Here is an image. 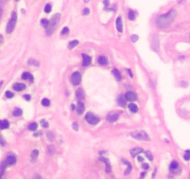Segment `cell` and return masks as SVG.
<instances>
[{
	"label": "cell",
	"mask_w": 190,
	"mask_h": 179,
	"mask_svg": "<svg viewBox=\"0 0 190 179\" xmlns=\"http://www.w3.org/2000/svg\"><path fill=\"white\" fill-rule=\"evenodd\" d=\"M175 17H176V11H175V9H172L168 13L159 17L157 19L156 22L161 28H165V27L169 26L173 22Z\"/></svg>",
	"instance_id": "6da1fadb"
},
{
	"label": "cell",
	"mask_w": 190,
	"mask_h": 179,
	"mask_svg": "<svg viewBox=\"0 0 190 179\" xmlns=\"http://www.w3.org/2000/svg\"><path fill=\"white\" fill-rule=\"evenodd\" d=\"M59 19H60V14H59V13L55 14L54 16L51 18V20L49 21V23H48V26L46 28L47 35H50V34H52L53 32L55 31V29L57 28L58 24H59Z\"/></svg>",
	"instance_id": "7a4b0ae2"
},
{
	"label": "cell",
	"mask_w": 190,
	"mask_h": 179,
	"mask_svg": "<svg viewBox=\"0 0 190 179\" xmlns=\"http://www.w3.org/2000/svg\"><path fill=\"white\" fill-rule=\"evenodd\" d=\"M131 136L134 138L137 139V140H145V141L149 140L148 136L146 133H145L144 131H137V132H133V133L131 134Z\"/></svg>",
	"instance_id": "3957f363"
},
{
	"label": "cell",
	"mask_w": 190,
	"mask_h": 179,
	"mask_svg": "<svg viewBox=\"0 0 190 179\" xmlns=\"http://www.w3.org/2000/svg\"><path fill=\"white\" fill-rule=\"evenodd\" d=\"M16 21H17V14H16V12H12V17H11L9 24L7 26V33H10L14 30V27L16 25Z\"/></svg>",
	"instance_id": "277c9868"
},
{
	"label": "cell",
	"mask_w": 190,
	"mask_h": 179,
	"mask_svg": "<svg viewBox=\"0 0 190 179\" xmlns=\"http://www.w3.org/2000/svg\"><path fill=\"white\" fill-rule=\"evenodd\" d=\"M85 119H86V121L88 122L90 124H98V122H99V118L96 115H94L92 112H88L86 115H85Z\"/></svg>",
	"instance_id": "5b68a950"
},
{
	"label": "cell",
	"mask_w": 190,
	"mask_h": 179,
	"mask_svg": "<svg viewBox=\"0 0 190 179\" xmlns=\"http://www.w3.org/2000/svg\"><path fill=\"white\" fill-rule=\"evenodd\" d=\"M81 78H82V75H81L80 72L75 71V72L72 73V77H71V82H72L73 85H78L81 83Z\"/></svg>",
	"instance_id": "8992f818"
},
{
	"label": "cell",
	"mask_w": 190,
	"mask_h": 179,
	"mask_svg": "<svg viewBox=\"0 0 190 179\" xmlns=\"http://www.w3.org/2000/svg\"><path fill=\"white\" fill-rule=\"evenodd\" d=\"M124 97H125L126 100H128V101H135V100H136V98H137L136 94H135V92H132V91L127 92L126 94H125V96H124Z\"/></svg>",
	"instance_id": "52a82bcc"
},
{
	"label": "cell",
	"mask_w": 190,
	"mask_h": 179,
	"mask_svg": "<svg viewBox=\"0 0 190 179\" xmlns=\"http://www.w3.org/2000/svg\"><path fill=\"white\" fill-rule=\"evenodd\" d=\"M117 119H118V114L115 112H110L107 115V121L110 123H114L117 121Z\"/></svg>",
	"instance_id": "ba28073f"
},
{
	"label": "cell",
	"mask_w": 190,
	"mask_h": 179,
	"mask_svg": "<svg viewBox=\"0 0 190 179\" xmlns=\"http://www.w3.org/2000/svg\"><path fill=\"white\" fill-rule=\"evenodd\" d=\"M116 29H117L119 33L123 32V21H122L121 17H118L117 20H116Z\"/></svg>",
	"instance_id": "9c48e42d"
},
{
	"label": "cell",
	"mask_w": 190,
	"mask_h": 179,
	"mask_svg": "<svg viewBox=\"0 0 190 179\" xmlns=\"http://www.w3.org/2000/svg\"><path fill=\"white\" fill-rule=\"evenodd\" d=\"M82 56H83V65L84 66H88V65H90V63H91V58L86 54H83Z\"/></svg>",
	"instance_id": "30bf717a"
},
{
	"label": "cell",
	"mask_w": 190,
	"mask_h": 179,
	"mask_svg": "<svg viewBox=\"0 0 190 179\" xmlns=\"http://www.w3.org/2000/svg\"><path fill=\"white\" fill-rule=\"evenodd\" d=\"M141 152H143V150L142 149H140V148H135V149H132L131 151H130V153L133 157H136L137 155L141 153Z\"/></svg>",
	"instance_id": "8fae6325"
},
{
	"label": "cell",
	"mask_w": 190,
	"mask_h": 179,
	"mask_svg": "<svg viewBox=\"0 0 190 179\" xmlns=\"http://www.w3.org/2000/svg\"><path fill=\"white\" fill-rule=\"evenodd\" d=\"M6 162L8 163V165H13L14 163H16V157L13 156V155H9V156H8Z\"/></svg>",
	"instance_id": "7c38bea8"
},
{
	"label": "cell",
	"mask_w": 190,
	"mask_h": 179,
	"mask_svg": "<svg viewBox=\"0 0 190 179\" xmlns=\"http://www.w3.org/2000/svg\"><path fill=\"white\" fill-rule=\"evenodd\" d=\"M21 78L23 80H29L31 82L34 81V77H33V75L31 74L30 72H23L22 75H21Z\"/></svg>",
	"instance_id": "4fadbf2b"
},
{
	"label": "cell",
	"mask_w": 190,
	"mask_h": 179,
	"mask_svg": "<svg viewBox=\"0 0 190 179\" xmlns=\"http://www.w3.org/2000/svg\"><path fill=\"white\" fill-rule=\"evenodd\" d=\"M13 89L16 90V91L24 90V89H25V84H23V83H15V84L13 85Z\"/></svg>",
	"instance_id": "5bb4252c"
},
{
	"label": "cell",
	"mask_w": 190,
	"mask_h": 179,
	"mask_svg": "<svg viewBox=\"0 0 190 179\" xmlns=\"http://www.w3.org/2000/svg\"><path fill=\"white\" fill-rule=\"evenodd\" d=\"M7 162L3 163L1 165H0V179H3L4 178V173H5V169L7 167Z\"/></svg>",
	"instance_id": "9a60e30c"
},
{
	"label": "cell",
	"mask_w": 190,
	"mask_h": 179,
	"mask_svg": "<svg viewBox=\"0 0 190 179\" xmlns=\"http://www.w3.org/2000/svg\"><path fill=\"white\" fill-rule=\"evenodd\" d=\"M102 162H104L106 163V173H110L111 171V168H110V162H109V160L106 158H100Z\"/></svg>",
	"instance_id": "2e32d148"
},
{
	"label": "cell",
	"mask_w": 190,
	"mask_h": 179,
	"mask_svg": "<svg viewBox=\"0 0 190 179\" xmlns=\"http://www.w3.org/2000/svg\"><path fill=\"white\" fill-rule=\"evenodd\" d=\"M76 110H77V112L79 114H82V113L85 111V105L83 102H79L77 107H76Z\"/></svg>",
	"instance_id": "e0dca14e"
},
{
	"label": "cell",
	"mask_w": 190,
	"mask_h": 179,
	"mask_svg": "<svg viewBox=\"0 0 190 179\" xmlns=\"http://www.w3.org/2000/svg\"><path fill=\"white\" fill-rule=\"evenodd\" d=\"M9 123L7 120H3V121H0V129H7L9 128Z\"/></svg>",
	"instance_id": "ac0fdd59"
},
{
	"label": "cell",
	"mask_w": 190,
	"mask_h": 179,
	"mask_svg": "<svg viewBox=\"0 0 190 179\" xmlns=\"http://www.w3.org/2000/svg\"><path fill=\"white\" fill-rule=\"evenodd\" d=\"M97 61L100 65H107L108 64V58L104 57V56H100L97 59Z\"/></svg>",
	"instance_id": "d6986e66"
},
{
	"label": "cell",
	"mask_w": 190,
	"mask_h": 179,
	"mask_svg": "<svg viewBox=\"0 0 190 179\" xmlns=\"http://www.w3.org/2000/svg\"><path fill=\"white\" fill-rule=\"evenodd\" d=\"M123 162L124 163H126V164H127V167H128L126 171L124 172V175H129V174H130V172L132 171V165H131V163H129L128 161H126V160H123Z\"/></svg>",
	"instance_id": "ffe728a7"
},
{
	"label": "cell",
	"mask_w": 190,
	"mask_h": 179,
	"mask_svg": "<svg viewBox=\"0 0 190 179\" xmlns=\"http://www.w3.org/2000/svg\"><path fill=\"white\" fill-rule=\"evenodd\" d=\"M112 73H113V75L115 76V78L118 80V81H120V80L122 79V75H121L120 71H119L117 69H113V70H112Z\"/></svg>",
	"instance_id": "44dd1931"
},
{
	"label": "cell",
	"mask_w": 190,
	"mask_h": 179,
	"mask_svg": "<svg viewBox=\"0 0 190 179\" xmlns=\"http://www.w3.org/2000/svg\"><path fill=\"white\" fill-rule=\"evenodd\" d=\"M84 96H85V95H84L83 90H82V89H78L77 92H76V97H77L78 99H83Z\"/></svg>",
	"instance_id": "7402d4cb"
},
{
	"label": "cell",
	"mask_w": 190,
	"mask_h": 179,
	"mask_svg": "<svg viewBox=\"0 0 190 179\" xmlns=\"http://www.w3.org/2000/svg\"><path fill=\"white\" fill-rule=\"evenodd\" d=\"M12 114H13V116L14 117H19L22 114V110H21V109H15V110H13Z\"/></svg>",
	"instance_id": "603a6c76"
},
{
	"label": "cell",
	"mask_w": 190,
	"mask_h": 179,
	"mask_svg": "<svg viewBox=\"0 0 190 179\" xmlns=\"http://www.w3.org/2000/svg\"><path fill=\"white\" fill-rule=\"evenodd\" d=\"M129 110H131L132 112H137L138 111V107L136 106L135 104H130L129 105Z\"/></svg>",
	"instance_id": "cb8c5ba5"
},
{
	"label": "cell",
	"mask_w": 190,
	"mask_h": 179,
	"mask_svg": "<svg viewBox=\"0 0 190 179\" xmlns=\"http://www.w3.org/2000/svg\"><path fill=\"white\" fill-rule=\"evenodd\" d=\"M78 44H79V42L77 41V40H73V41L70 42V44H69V48H70V49H72V48L75 47Z\"/></svg>",
	"instance_id": "d4e9b609"
},
{
	"label": "cell",
	"mask_w": 190,
	"mask_h": 179,
	"mask_svg": "<svg viewBox=\"0 0 190 179\" xmlns=\"http://www.w3.org/2000/svg\"><path fill=\"white\" fill-rule=\"evenodd\" d=\"M178 168V163L177 162H175V161H173L170 164V169L171 170H175V169H177Z\"/></svg>",
	"instance_id": "484cf974"
},
{
	"label": "cell",
	"mask_w": 190,
	"mask_h": 179,
	"mask_svg": "<svg viewBox=\"0 0 190 179\" xmlns=\"http://www.w3.org/2000/svg\"><path fill=\"white\" fill-rule=\"evenodd\" d=\"M128 18H129V20H131V21H134L135 18V13L133 11V10H130L129 13H128Z\"/></svg>",
	"instance_id": "4316f807"
},
{
	"label": "cell",
	"mask_w": 190,
	"mask_h": 179,
	"mask_svg": "<svg viewBox=\"0 0 190 179\" xmlns=\"http://www.w3.org/2000/svg\"><path fill=\"white\" fill-rule=\"evenodd\" d=\"M184 159H185L186 161H189L190 160V150H186V152H185V154H184Z\"/></svg>",
	"instance_id": "83f0119b"
},
{
	"label": "cell",
	"mask_w": 190,
	"mask_h": 179,
	"mask_svg": "<svg viewBox=\"0 0 190 179\" xmlns=\"http://www.w3.org/2000/svg\"><path fill=\"white\" fill-rule=\"evenodd\" d=\"M123 97H124L123 96H120L118 98V103L121 106H124V104H125V99H123Z\"/></svg>",
	"instance_id": "f1b7e54d"
},
{
	"label": "cell",
	"mask_w": 190,
	"mask_h": 179,
	"mask_svg": "<svg viewBox=\"0 0 190 179\" xmlns=\"http://www.w3.org/2000/svg\"><path fill=\"white\" fill-rule=\"evenodd\" d=\"M38 150H33V152H32V155H31V157H32V159H33V161H34L35 159L37 158V156H38Z\"/></svg>",
	"instance_id": "f546056e"
},
{
	"label": "cell",
	"mask_w": 190,
	"mask_h": 179,
	"mask_svg": "<svg viewBox=\"0 0 190 179\" xmlns=\"http://www.w3.org/2000/svg\"><path fill=\"white\" fill-rule=\"evenodd\" d=\"M42 105L44 107H48L49 105H50V101L49 99H47V98H44L42 100Z\"/></svg>",
	"instance_id": "4dcf8cb0"
},
{
	"label": "cell",
	"mask_w": 190,
	"mask_h": 179,
	"mask_svg": "<svg viewBox=\"0 0 190 179\" xmlns=\"http://www.w3.org/2000/svg\"><path fill=\"white\" fill-rule=\"evenodd\" d=\"M29 130H31V131H35V130L37 129V124H35V123H33V124H31L29 125Z\"/></svg>",
	"instance_id": "1f68e13d"
},
{
	"label": "cell",
	"mask_w": 190,
	"mask_h": 179,
	"mask_svg": "<svg viewBox=\"0 0 190 179\" xmlns=\"http://www.w3.org/2000/svg\"><path fill=\"white\" fill-rule=\"evenodd\" d=\"M51 9H52V7H51L50 4H47L46 5V7H45V12L46 13H49L51 11Z\"/></svg>",
	"instance_id": "d6a6232c"
},
{
	"label": "cell",
	"mask_w": 190,
	"mask_h": 179,
	"mask_svg": "<svg viewBox=\"0 0 190 179\" xmlns=\"http://www.w3.org/2000/svg\"><path fill=\"white\" fill-rule=\"evenodd\" d=\"M48 23H49V21H47V20H46V19H43L42 21H41V24H42L45 28H47V26H48Z\"/></svg>",
	"instance_id": "836d02e7"
},
{
	"label": "cell",
	"mask_w": 190,
	"mask_h": 179,
	"mask_svg": "<svg viewBox=\"0 0 190 179\" xmlns=\"http://www.w3.org/2000/svg\"><path fill=\"white\" fill-rule=\"evenodd\" d=\"M6 96H7L8 98H11V97H13V96H14V94H13L12 92H10V91H7V92H6Z\"/></svg>",
	"instance_id": "e575fe53"
},
{
	"label": "cell",
	"mask_w": 190,
	"mask_h": 179,
	"mask_svg": "<svg viewBox=\"0 0 190 179\" xmlns=\"http://www.w3.org/2000/svg\"><path fill=\"white\" fill-rule=\"evenodd\" d=\"M54 152H55V148L53 146L48 147V153H49V154H53Z\"/></svg>",
	"instance_id": "d590c367"
},
{
	"label": "cell",
	"mask_w": 190,
	"mask_h": 179,
	"mask_svg": "<svg viewBox=\"0 0 190 179\" xmlns=\"http://www.w3.org/2000/svg\"><path fill=\"white\" fill-rule=\"evenodd\" d=\"M68 33H69V28H67V27H64L63 30H62V32H61V34L62 35H67Z\"/></svg>",
	"instance_id": "8d00e7d4"
},
{
	"label": "cell",
	"mask_w": 190,
	"mask_h": 179,
	"mask_svg": "<svg viewBox=\"0 0 190 179\" xmlns=\"http://www.w3.org/2000/svg\"><path fill=\"white\" fill-rule=\"evenodd\" d=\"M146 155H147V157H148V158L149 159L150 161H152V160H153V156H152V154L150 153V152H149V151H147V152H146Z\"/></svg>",
	"instance_id": "74e56055"
},
{
	"label": "cell",
	"mask_w": 190,
	"mask_h": 179,
	"mask_svg": "<svg viewBox=\"0 0 190 179\" xmlns=\"http://www.w3.org/2000/svg\"><path fill=\"white\" fill-rule=\"evenodd\" d=\"M47 136H48V138H49V140H52V141H53V140L55 139L54 136H53V134H51L50 132H48V133H47Z\"/></svg>",
	"instance_id": "f35d334b"
},
{
	"label": "cell",
	"mask_w": 190,
	"mask_h": 179,
	"mask_svg": "<svg viewBox=\"0 0 190 179\" xmlns=\"http://www.w3.org/2000/svg\"><path fill=\"white\" fill-rule=\"evenodd\" d=\"M89 13H90V10H89V8H85L84 10H83V15H88Z\"/></svg>",
	"instance_id": "ab89813d"
},
{
	"label": "cell",
	"mask_w": 190,
	"mask_h": 179,
	"mask_svg": "<svg viewBox=\"0 0 190 179\" xmlns=\"http://www.w3.org/2000/svg\"><path fill=\"white\" fill-rule=\"evenodd\" d=\"M131 40L133 42H136L137 40H138V36H137V35H132V36H131Z\"/></svg>",
	"instance_id": "60d3db41"
},
{
	"label": "cell",
	"mask_w": 190,
	"mask_h": 179,
	"mask_svg": "<svg viewBox=\"0 0 190 179\" xmlns=\"http://www.w3.org/2000/svg\"><path fill=\"white\" fill-rule=\"evenodd\" d=\"M72 128L75 130V131H77L78 128H79V127H78V124H77V123H73V124H72Z\"/></svg>",
	"instance_id": "b9f144b4"
},
{
	"label": "cell",
	"mask_w": 190,
	"mask_h": 179,
	"mask_svg": "<svg viewBox=\"0 0 190 179\" xmlns=\"http://www.w3.org/2000/svg\"><path fill=\"white\" fill-rule=\"evenodd\" d=\"M142 168H143V169H145V170H148V168H149V165H148V164H147V163H144L143 165H142Z\"/></svg>",
	"instance_id": "7bdbcfd3"
},
{
	"label": "cell",
	"mask_w": 190,
	"mask_h": 179,
	"mask_svg": "<svg viewBox=\"0 0 190 179\" xmlns=\"http://www.w3.org/2000/svg\"><path fill=\"white\" fill-rule=\"evenodd\" d=\"M42 125H43V127H48V124H47V122H45V121H43L42 122Z\"/></svg>",
	"instance_id": "ee69618b"
},
{
	"label": "cell",
	"mask_w": 190,
	"mask_h": 179,
	"mask_svg": "<svg viewBox=\"0 0 190 179\" xmlns=\"http://www.w3.org/2000/svg\"><path fill=\"white\" fill-rule=\"evenodd\" d=\"M23 97H24L26 100H30V99H31V96H29V95H25V96H23Z\"/></svg>",
	"instance_id": "f6af8a7d"
},
{
	"label": "cell",
	"mask_w": 190,
	"mask_h": 179,
	"mask_svg": "<svg viewBox=\"0 0 190 179\" xmlns=\"http://www.w3.org/2000/svg\"><path fill=\"white\" fill-rule=\"evenodd\" d=\"M127 71H128V73H129V75H130V77H131V78H133V73H132L131 70H130V69H128V70H127Z\"/></svg>",
	"instance_id": "bcb514c9"
},
{
	"label": "cell",
	"mask_w": 190,
	"mask_h": 179,
	"mask_svg": "<svg viewBox=\"0 0 190 179\" xmlns=\"http://www.w3.org/2000/svg\"><path fill=\"white\" fill-rule=\"evenodd\" d=\"M33 179H41V176H40L39 175H35L34 176V178H33Z\"/></svg>",
	"instance_id": "7dc6e473"
},
{
	"label": "cell",
	"mask_w": 190,
	"mask_h": 179,
	"mask_svg": "<svg viewBox=\"0 0 190 179\" xmlns=\"http://www.w3.org/2000/svg\"><path fill=\"white\" fill-rule=\"evenodd\" d=\"M30 64H34V65H39V63L37 61H34V62H32V61H29Z\"/></svg>",
	"instance_id": "c3c4849f"
},
{
	"label": "cell",
	"mask_w": 190,
	"mask_h": 179,
	"mask_svg": "<svg viewBox=\"0 0 190 179\" xmlns=\"http://www.w3.org/2000/svg\"><path fill=\"white\" fill-rule=\"evenodd\" d=\"M0 142H1V145H2V146H4V145H5V144H4V141H3L2 139H1V138H0Z\"/></svg>",
	"instance_id": "681fc988"
},
{
	"label": "cell",
	"mask_w": 190,
	"mask_h": 179,
	"mask_svg": "<svg viewBox=\"0 0 190 179\" xmlns=\"http://www.w3.org/2000/svg\"><path fill=\"white\" fill-rule=\"evenodd\" d=\"M138 161H139V162H143L144 159L142 158V157H139V158H138Z\"/></svg>",
	"instance_id": "f907efd6"
},
{
	"label": "cell",
	"mask_w": 190,
	"mask_h": 179,
	"mask_svg": "<svg viewBox=\"0 0 190 179\" xmlns=\"http://www.w3.org/2000/svg\"><path fill=\"white\" fill-rule=\"evenodd\" d=\"M2 41H3V36H2L1 34H0V43H1Z\"/></svg>",
	"instance_id": "816d5d0a"
},
{
	"label": "cell",
	"mask_w": 190,
	"mask_h": 179,
	"mask_svg": "<svg viewBox=\"0 0 190 179\" xmlns=\"http://www.w3.org/2000/svg\"><path fill=\"white\" fill-rule=\"evenodd\" d=\"M2 12H3V11H2V8H0V18H1V16H2Z\"/></svg>",
	"instance_id": "f5cc1de1"
},
{
	"label": "cell",
	"mask_w": 190,
	"mask_h": 179,
	"mask_svg": "<svg viewBox=\"0 0 190 179\" xmlns=\"http://www.w3.org/2000/svg\"><path fill=\"white\" fill-rule=\"evenodd\" d=\"M72 110H75L76 107H75V106H74V105H73V104H72Z\"/></svg>",
	"instance_id": "db71d44e"
},
{
	"label": "cell",
	"mask_w": 190,
	"mask_h": 179,
	"mask_svg": "<svg viewBox=\"0 0 190 179\" xmlns=\"http://www.w3.org/2000/svg\"><path fill=\"white\" fill-rule=\"evenodd\" d=\"M3 84V82H0V87H1V85Z\"/></svg>",
	"instance_id": "11a10c76"
},
{
	"label": "cell",
	"mask_w": 190,
	"mask_h": 179,
	"mask_svg": "<svg viewBox=\"0 0 190 179\" xmlns=\"http://www.w3.org/2000/svg\"><path fill=\"white\" fill-rule=\"evenodd\" d=\"M89 0H85V2H88Z\"/></svg>",
	"instance_id": "9f6ffc18"
},
{
	"label": "cell",
	"mask_w": 190,
	"mask_h": 179,
	"mask_svg": "<svg viewBox=\"0 0 190 179\" xmlns=\"http://www.w3.org/2000/svg\"><path fill=\"white\" fill-rule=\"evenodd\" d=\"M16 1H19V0H16Z\"/></svg>",
	"instance_id": "6f0895ef"
},
{
	"label": "cell",
	"mask_w": 190,
	"mask_h": 179,
	"mask_svg": "<svg viewBox=\"0 0 190 179\" xmlns=\"http://www.w3.org/2000/svg\"><path fill=\"white\" fill-rule=\"evenodd\" d=\"M189 37H190V36H189Z\"/></svg>",
	"instance_id": "680465c9"
}]
</instances>
